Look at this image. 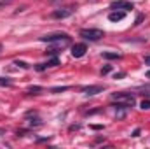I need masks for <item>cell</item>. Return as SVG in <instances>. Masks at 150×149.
<instances>
[{"mask_svg":"<svg viewBox=\"0 0 150 149\" xmlns=\"http://www.w3.org/2000/svg\"><path fill=\"white\" fill-rule=\"evenodd\" d=\"M108 72H112V65H105V67L101 69V75L108 74Z\"/></svg>","mask_w":150,"mask_h":149,"instance_id":"2e32d148","label":"cell"},{"mask_svg":"<svg viewBox=\"0 0 150 149\" xmlns=\"http://www.w3.org/2000/svg\"><path fill=\"white\" fill-rule=\"evenodd\" d=\"M67 90H68V86H58V88H51V93H61Z\"/></svg>","mask_w":150,"mask_h":149,"instance_id":"7c38bea8","label":"cell"},{"mask_svg":"<svg viewBox=\"0 0 150 149\" xmlns=\"http://www.w3.org/2000/svg\"><path fill=\"white\" fill-rule=\"evenodd\" d=\"M145 63H147V65H150V54H147V56H145Z\"/></svg>","mask_w":150,"mask_h":149,"instance_id":"ffe728a7","label":"cell"},{"mask_svg":"<svg viewBox=\"0 0 150 149\" xmlns=\"http://www.w3.org/2000/svg\"><path fill=\"white\" fill-rule=\"evenodd\" d=\"M80 91H82L84 95L93 97V95H98V93L105 91V86H82V88H80Z\"/></svg>","mask_w":150,"mask_h":149,"instance_id":"8992f818","label":"cell"},{"mask_svg":"<svg viewBox=\"0 0 150 149\" xmlns=\"http://www.w3.org/2000/svg\"><path fill=\"white\" fill-rule=\"evenodd\" d=\"M40 40L42 42H67V44H70V35L65 32H54V34L40 37Z\"/></svg>","mask_w":150,"mask_h":149,"instance_id":"3957f363","label":"cell"},{"mask_svg":"<svg viewBox=\"0 0 150 149\" xmlns=\"http://www.w3.org/2000/svg\"><path fill=\"white\" fill-rule=\"evenodd\" d=\"M12 82H11V79H7V77H0V86H11Z\"/></svg>","mask_w":150,"mask_h":149,"instance_id":"5bb4252c","label":"cell"},{"mask_svg":"<svg viewBox=\"0 0 150 149\" xmlns=\"http://www.w3.org/2000/svg\"><path fill=\"white\" fill-rule=\"evenodd\" d=\"M140 107L143 109V111H150V100H142V104H140Z\"/></svg>","mask_w":150,"mask_h":149,"instance_id":"4fadbf2b","label":"cell"},{"mask_svg":"<svg viewBox=\"0 0 150 149\" xmlns=\"http://www.w3.org/2000/svg\"><path fill=\"white\" fill-rule=\"evenodd\" d=\"M52 2H54V0H52Z\"/></svg>","mask_w":150,"mask_h":149,"instance_id":"603a6c76","label":"cell"},{"mask_svg":"<svg viewBox=\"0 0 150 149\" xmlns=\"http://www.w3.org/2000/svg\"><path fill=\"white\" fill-rule=\"evenodd\" d=\"M145 75H147V77L150 79V70H147V74H145Z\"/></svg>","mask_w":150,"mask_h":149,"instance_id":"44dd1931","label":"cell"},{"mask_svg":"<svg viewBox=\"0 0 150 149\" xmlns=\"http://www.w3.org/2000/svg\"><path fill=\"white\" fill-rule=\"evenodd\" d=\"M103 58H105V60H119L120 54H119V53H108V51H105V53H103Z\"/></svg>","mask_w":150,"mask_h":149,"instance_id":"30bf717a","label":"cell"},{"mask_svg":"<svg viewBox=\"0 0 150 149\" xmlns=\"http://www.w3.org/2000/svg\"><path fill=\"white\" fill-rule=\"evenodd\" d=\"M112 100L113 102H119V104H124L127 107H133L136 104L134 95H131V93H112Z\"/></svg>","mask_w":150,"mask_h":149,"instance_id":"7a4b0ae2","label":"cell"},{"mask_svg":"<svg viewBox=\"0 0 150 149\" xmlns=\"http://www.w3.org/2000/svg\"><path fill=\"white\" fill-rule=\"evenodd\" d=\"M40 91H44L42 86H32V88H28V93H30V95H38Z\"/></svg>","mask_w":150,"mask_h":149,"instance_id":"8fae6325","label":"cell"},{"mask_svg":"<svg viewBox=\"0 0 150 149\" xmlns=\"http://www.w3.org/2000/svg\"><path fill=\"white\" fill-rule=\"evenodd\" d=\"M113 77H115V79H122V77H126V74H124V72H117Z\"/></svg>","mask_w":150,"mask_h":149,"instance_id":"ac0fdd59","label":"cell"},{"mask_svg":"<svg viewBox=\"0 0 150 149\" xmlns=\"http://www.w3.org/2000/svg\"><path fill=\"white\" fill-rule=\"evenodd\" d=\"M14 65H18V67H21V69H28V67H30L28 63H25V62H19V60H16V62H14Z\"/></svg>","mask_w":150,"mask_h":149,"instance_id":"9a60e30c","label":"cell"},{"mask_svg":"<svg viewBox=\"0 0 150 149\" xmlns=\"http://www.w3.org/2000/svg\"><path fill=\"white\" fill-rule=\"evenodd\" d=\"M86 51H87V46H86L84 42L75 44L74 47H72V56H74V58H82V56L86 54Z\"/></svg>","mask_w":150,"mask_h":149,"instance_id":"52a82bcc","label":"cell"},{"mask_svg":"<svg viewBox=\"0 0 150 149\" xmlns=\"http://www.w3.org/2000/svg\"><path fill=\"white\" fill-rule=\"evenodd\" d=\"M138 135H140V128H136V130L133 132V137H138Z\"/></svg>","mask_w":150,"mask_h":149,"instance_id":"d6986e66","label":"cell"},{"mask_svg":"<svg viewBox=\"0 0 150 149\" xmlns=\"http://www.w3.org/2000/svg\"><path fill=\"white\" fill-rule=\"evenodd\" d=\"M143 18H145L143 14H138V18H136V21H134V25H140V23L143 21Z\"/></svg>","mask_w":150,"mask_h":149,"instance_id":"e0dca14e","label":"cell"},{"mask_svg":"<svg viewBox=\"0 0 150 149\" xmlns=\"http://www.w3.org/2000/svg\"><path fill=\"white\" fill-rule=\"evenodd\" d=\"M0 51H2V44H0Z\"/></svg>","mask_w":150,"mask_h":149,"instance_id":"7402d4cb","label":"cell"},{"mask_svg":"<svg viewBox=\"0 0 150 149\" xmlns=\"http://www.w3.org/2000/svg\"><path fill=\"white\" fill-rule=\"evenodd\" d=\"M79 35L84 39V40H89V42H98L100 39L105 37V32H103V30H98V28H82Z\"/></svg>","mask_w":150,"mask_h":149,"instance_id":"6da1fadb","label":"cell"},{"mask_svg":"<svg viewBox=\"0 0 150 149\" xmlns=\"http://www.w3.org/2000/svg\"><path fill=\"white\" fill-rule=\"evenodd\" d=\"M74 14V7H63V9H56V11H52V18H56V19H65V18H68V16H72Z\"/></svg>","mask_w":150,"mask_h":149,"instance_id":"277c9868","label":"cell"},{"mask_svg":"<svg viewBox=\"0 0 150 149\" xmlns=\"http://www.w3.org/2000/svg\"><path fill=\"white\" fill-rule=\"evenodd\" d=\"M112 9H120V11H131V9H134V5L131 4V2H126V0H117V2H112V5H110Z\"/></svg>","mask_w":150,"mask_h":149,"instance_id":"ba28073f","label":"cell"},{"mask_svg":"<svg viewBox=\"0 0 150 149\" xmlns=\"http://www.w3.org/2000/svg\"><path fill=\"white\" fill-rule=\"evenodd\" d=\"M59 65V58L58 56H52L51 60H47L45 63H38V65H35V70L37 72H44L45 69H49V67H58Z\"/></svg>","mask_w":150,"mask_h":149,"instance_id":"5b68a950","label":"cell"},{"mask_svg":"<svg viewBox=\"0 0 150 149\" xmlns=\"http://www.w3.org/2000/svg\"><path fill=\"white\" fill-rule=\"evenodd\" d=\"M124 16H126V11H113V12H110V14H108V19L115 23V21L124 19Z\"/></svg>","mask_w":150,"mask_h":149,"instance_id":"9c48e42d","label":"cell"}]
</instances>
